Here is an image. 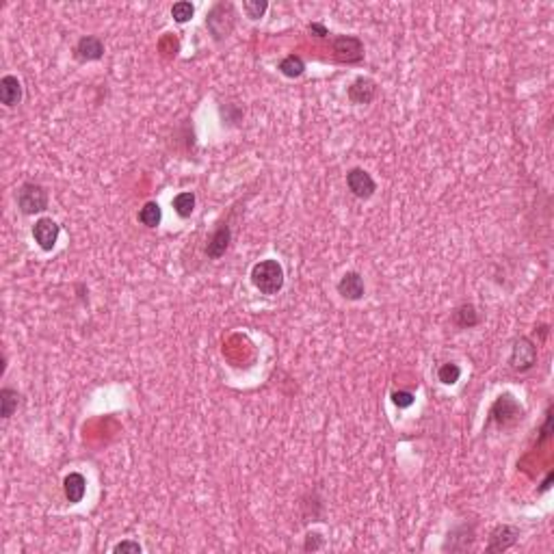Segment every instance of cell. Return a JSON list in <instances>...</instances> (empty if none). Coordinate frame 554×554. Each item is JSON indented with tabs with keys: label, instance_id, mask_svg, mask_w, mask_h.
<instances>
[{
	"label": "cell",
	"instance_id": "1",
	"mask_svg": "<svg viewBox=\"0 0 554 554\" xmlns=\"http://www.w3.org/2000/svg\"><path fill=\"white\" fill-rule=\"evenodd\" d=\"M252 284L262 295H277L284 288V266L277 260H260L252 269Z\"/></svg>",
	"mask_w": 554,
	"mask_h": 554
},
{
	"label": "cell",
	"instance_id": "2",
	"mask_svg": "<svg viewBox=\"0 0 554 554\" xmlns=\"http://www.w3.org/2000/svg\"><path fill=\"white\" fill-rule=\"evenodd\" d=\"M17 208H20L22 214H37L44 212L48 208V191L42 184L35 182H24L20 189H17L15 195Z\"/></svg>",
	"mask_w": 554,
	"mask_h": 554
},
{
	"label": "cell",
	"instance_id": "3",
	"mask_svg": "<svg viewBox=\"0 0 554 554\" xmlns=\"http://www.w3.org/2000/svg\"><path fill=\"white\" fill-rule=\"evenodd\" d=\"M206 26H208V31L212 33V37L217 42L225 40L227 35L232 33V28H234V7H232L230 3L214 5L212 11L206 17Z\"/></svg>",
	"mask_w": 554,
	"mask_h": 554
},
{
	"label": "cell",
	"instance_id": "4",
	"mask_svg": "<svg viewBox=\"0 0 554 554\" xmlns=\"http://www.w3.org/2000/svg\"><path fill=\"white\" fill-rule=\"evenodd\" d=\"M535 362H537V347H535L533 340L526 336L517 338V340L513 343L511 357H509L511 368L517 372H526L535 366Z\"/></svg>",
	"mask_w": 554,
	"mask_h": 554
},
{
	"label": "cell",
	"instance_id": "5",
	"mask_svg": "<svg viewBox=\"0 0 554 554\" xmlns=\"http://www.w3.org/2000/svg\"><path fill=\"white\" fill-rule=\"evenodd\" d=\"M59 234H61L59 223L48 219V217L37 219V221H35V225H33V239L44 249V252H52V249H55V245L59 241Z\"/></svg>",
	"mask_w": 554,
	"mask_h": 554
},
{
	"label": "cell",
	"instance_id": "6",
	"mask_svg": "<svg viewBox=\"0 0 554 554\" xmlns=\"http://www.w3.org/2000/svg\"><path fill=\"white\" fill-rule=\"evenodd\" d=\"M347 187L357 200H370L374 191H377V184H374L372 175L360 167H355L347 173Z\"/></svg>",
	"mask_w": 554,
	"mask_h": 554
},
{
	"label": "cell",
	"instance_id": "7",
	"mask_svg": "<svg viewBox=\"0 0 554 554\" xmlns=\"http://www.w3.org/2000/svg\"><path fill=\"white\" fill-rule=\"evenodd\" d=\"M334 52L338 61L357 63L364 59V44L357 37H351V35H343V37L334 40Z\"/></svg>",
	"mask_w": 554,
	"mask_h": 554
},
{
	"label": "cell",
	"instance_id": "8",
	"mask_svg": "<svg viewBox=\"0 0 554 554\" xmlns=\"http://www.w3.org/2000/svg\"><path fill=\"white\" fill-rule=\"evenodd\" d=\"M517 537H520V530L511 524H498L492 535H490V544H487V552L494 554V552H505L509 550L511 546H515Z\"/></svg>",
	"mask_w": 554,
	"mask_h": 554
},
{
	"label": "cell",
	"instance_id": "9",
	"mask_svg": "<svg viewBox=\"0 0 554 554\" xmlns=\"http://www.w3.org/2000/svg\"><path fill=\"white\" fill-rule=\"evenodd\" d=\"M492 418L500 420L503 424H513L517 420H522V407L517 405V401L511 395H503L494 403Z\"/></svg>",
	"mask_w": 554,
	"mask_h": 554
},
{
	"label": "cell",
	"instance_id": "10",
	"mask_svg": "<svg viewBox=\"0 0 554 554\" xmlns=\"http://www.w3.org/2000/svg\"><path fill=\"white\" fill-rule=\"evenodd\" d=\"M74 57L80 63L87 61H100L104 57V44L96 35H85V37L78 40V44L74 46Z\"/></svg>",
	"mask_w": 554,
	"mask_h": 554
},
{
	"label": "cell",
	"instance_id": "11",
	"mask_svg": "<svg viewBox=\"0 0 554 554\" xmlns=\"http://www.w3.org/2000/svg\"><path fill=\"white\" fill-rule=\"evenodd\" d=\"M338 293H340V297L347 299V301H360L364 297V293H366L362 275L355 273V271L345 273L343 279L338 282Z\"/></svg>",
	"mask_w": 554,
	"mask_h": 554
},
{
	"label": "cell",
	"instance_id": "12",
	"mask_svg": "<svg viewBox=\"0 0 554 554\" xmlns=\"http://www.w3.org/2000/svg\"><path fill=\"white\" fill-rule=\"evenodd\" d=\"M22 96H24V89H22V83L17 80V76L7 74L0 78V102L5 106L13 109V106L22 102Z\"/></svg>",
	"mask_w": 554,
	"mask_h": 554
},
{
	"label": "cell",
	"instance_id": "13",
	"mask_svg": "<svg viewBox=\"0 0 554 554\" xmlns=\"http://www.w3.org/2000/svg\"><path fill=\"white\" fill-rule=\"evenodd\" d=\"M377 96V85H374L370 78H355L349 87V100L353 104H370Z\"/></svg>",
	"mask_w": 554,
	"mask_h": 554
},
{
	"label": "cell",
	"instance_id": "14",
	"mask_svg": "<svg viewBox=\"0 0 554 554\" xmlns=\"http://www.w3.org/2000/svg\"><path fill=\"white\" fill-rule=\"evenodd\" d=\"M230 241H232V232L227 225H221L214 230V234L210 236L208 245H206V256L212 258V260H219L230 247Z\"/></svg>",
	"mask_w": 554,
	"mask_h": 554
},
{
	"label": "cell",
	"instance_id": "15",
	"mask_svg": "<svg viewBox=\"0 0 554 554\" xmlns=\"http://www.w3.org/2000/svg\"><path fill=\"white\" fill-rule=\"evenodd\" d=\"M63 490H65V498L69 505H78L80 500L85 498L87 492V481L80 472H69L63 481Z\"/></svg>",
	"mask_w": 554,
	"mask_h": 554
},
{
	"label": "cell",
	"instance_id": "16",
	"mask_svg": "<svg viewBox=\"0 0 554 554\" xmlns=\"http://www.w3.org/2000/svg\"><path fill=\"white\" fill-rule=\"evenodd\" d=\"M478 312L476 308L472 306V303H463V306H459L453 314V323L461 329H470V327H476L478 325Z\"/></svg>",
	"mask_w": 554,
	"mask_h": 554
},
{
	"label": "cell",
	"instance_id": "17",
	"mask_svg": "<svg viewBox=\"0 0 554 554\" xmlns=\"http://www.w3.org/2000/svg\"><path fill=\"white\" fill-rule=\"evenodd\" d=\"M17 403H20V395L13 388H3L0 390V416L5 420H9L13 416V412L17 409Z\"/></svg>",
	"mask_w": 554,
	"mask_h": 554
},
{
	"label": "cell",
	"instance_id": "18",
	"mask_svg": "<svg viewBox=\"0 0 554 554\" xmlns=\"http://www.w3.org/2000/svg\"><path fill=\"white\" fill-rule=\"evenodd\" d=\"M195 193H189V191H184V193H178L175 198H173V210H175V214L180 219H189L191 214H193V210H195Z\"/></svg>",
	"mask_w": 554,
	"mask_h": 554
},
{
	"label": "cell",
	"instance_id": "19",
	"mask_svg": "<svg viewBox=\"0 0 554 554\" xmlns=\"http://www.w3.org/2000/svg\"><path fill=\"white\" fill-rule=\"evenodd\" d=\"M160 219H163V210L156 202H148L139 210V221L146 225V227H156L160 225Z\"/></svg>",
	"mask_w": 554,
	"mask_h": 554
},
{
	"label": "cell",
	"instance_id": "20",
	"mask_svg": "<svg viewBox=\"0 0 554 554\" xmlns=\"http://www.w3.org/2000/svg\"><path fill=\"white\" fill-rule=\"evenodd\" d=\"M279 71L288 78H299L303 71H306V63H303V59L297 55H288L279 63Z\"/></svg>",
	"mask_w": 554,
	"mask_h": 554
},
{
	"label": "cell",
	"instance_id": "21",
	"mask_svg": "<svg viewBox=\"0 0 554 554\" xmlns=\"http://www.w3.org/2000/svg\"><path fill=\"white\" fill-rule=\"evenodd\" d=\"M459 377H461V368H459L457 364H453V362L442 364V366L438 368V379H440L444 386H453V383H457Z\"/></svg>",
	"mask_w": 554,
	"mask_h": 554
},
{
	"label": "cell",
	"instance_id": "22",
	"mask_svg": "<svg viewBox=\"0 0 554 554\" xmlns=\"http://www.w3.org/2000/svg\"><path fill=\"white\" fill-rule=\"evenodd\" d=\"M266 9H269L266 0H247V3H243V11L247 13L249 20H260L266 13Z\"/></svg>",
	"mask_w": 554,
	"mask_h": 554
},
{
	"label": "cell",
	"instance_id": "23",
	"mask_svg": "<svg viewBox=\"0 0 554 554\" xmlns=\"http://www.w3.org/2000/svg\"><path fill=\"white\" fill-rule=\"evenodd\" d=\"M193 13H195V7L191 5V3H175L173 7H171V15H173V20L178 22V24H184V22H189L191 17H193Z\"/></svg>",
	"mask_w": 554,
	"mask_h": 554
},
{
	"label": "cell",
	"instance_id": "24",
	"mask_svg": "<svg viewBox=\"0 0 554 554\" xmlns=\"http://www.w3.org/2000/svg\"><path fill=\"white\" fill-rule=\"evenodd\" d=\"M392 403H395L399 409H407V407H412L416 397L412 395V392H407V390H399V392H392Z\"/></svg>",
	"mask_w": 554,
	"mask_h": 554
},
{
	"label": "cell",
	"instance_id": "25",
	"mask_svg": "<svg viewBox=\"0 0 554 554\" xmlns=\"http://www.w3.org/2000/svg\"><path fill=\"white\" fill-rule=\"evenodd\" d=\"M323 546H325V537H323V535H320V533H310L308 537H306V544H303V550H308V552L312 550L314 552V550H320Z\"/></svg>",
	"mask_w": 554,
	"mask_h": 554
},
{
	"label": "cell",
	"instance_id": "26",
	"mask_svg": "<svg viewBox=\"0 0 554 554\" xmlns=\"http://www.w3.org/2000/svg\"><path fill=\"white\" fill-rule=\"evenodd\" d=\"M113 552H115V554H119V552H132V554H141V552H143V548H141V544H139V542L126 539V542H119V544L113 548Z\"/></svg>",
	"mask_w": 554,
	"mask_h": 554
},
{
	"label": "cell",
	"instance_id": "27",
	"mask_svg": "<svg viewBox=\"0 0 554 554\" xmlns=\"http://www.w3.org/2000/svg\"><path fill=\"white\" fill-rule=\"evenodd\" d=\"M308 31H310L312 35H316V37H327V35H329V31H327L323 24H318V22H312V24L308 26Z\"/></svg>",
	"mask_w": 554,
	"mask_h": 554
},
{
	"label": "cell",
	"instance_id": "28",
	"mask_svg": "<svg viewBox=\"0 0 554 554\" xmlns=\"http://www.w3.org/2000/svg\"><path fill=\"white\" fill-rule=\"evenodd\" d=\"M550 481H552V474H548V478L544 481V485H542V492H546L550 487Z\"/></svg>",
	"mask_w": 554,
	"mask_h": 554
}]
</instances>
